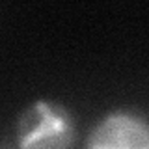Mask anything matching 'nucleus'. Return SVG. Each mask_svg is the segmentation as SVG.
<instances>
[{"mask_svg":"<svg viewBox=\"0 0 149 149\" xmlns=\"http://www.w3.org/2000/svg\"><path fill=\"white\" fill-rule=\"evenodd\" d=\"M15 138L17 149H73L77 123L65 104L37 99L19 116Z\"/></svg>","mask_w":149,"mask_h":149,"instance_id":"nucleus-1","label":"nucleus"},{"mask_svg":"<svg viewBox=\"0 0 149 149\" xmlns=\"http://www.w3.org/2000/svg\"><path fill=\"white\" fill-rule=\"evenodd\" d=\"M84 149H149V127L130 110H114L93 125Z\"/></svg>","mask_w":149,"mask_h":149,"instance_id":"nucleus-2","label":"nucleus"},{"mask_svg":"<svg viewBox=\"0 0 149 149\" xmlns=\"http://www.w3.org/2000/svg\"><path fill=\"white\" fill-rule=\"evenodd\" d=\"M4 149H11V147H4Z\"/></svg>","mask_w":149,"mask_h":149,"instance_id":"nucleus-3","label":"nucleus"}]
</instances>
